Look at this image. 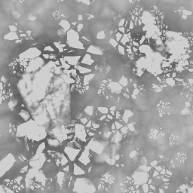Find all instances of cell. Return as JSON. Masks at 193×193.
I'll return each mask as SVG.
<instances>
[{
    "label": "cell",
    "instance_id": "1",
    "mask_svg": "<svg viewBox=\"0 0 193 193\" xmlns=\"http://www.w3.org/2000/svg\"><path fill=\"white\" fill-rule=\"evenodd\" d=\"M73 191L78 193H94L96 187L91 180L88 178L79 177L73 183Z\"/></svg>",
    "mask_w": 193,
    "mask_h": 193
},
{
    "label": "cell",
    "instance_id": "2",
    "mask_svg": "<svg viewBox=\"0 0 193 193\" xmlns=\"http://www.w3.org/2000/svg\"><path fill=\"white\" fill-rule=\"evenodd\" d=\"M42 51L39 50L37 48H30L25 51L24 53H22L20 55V58L22 59V60H27L30 62L32 60H34L39 57L42 56Z\"/></svg>",
    "mask_w": 193,
    "mask_h": 193
},
{
    "label": "cell",
    "instance_id": "3",
    "mask_svg": "<svg viewBox=\"0 0 193 193\" xmlns=\"http://www.w3.org/2000/svg\"><path fill=\"white\" fill-rule=\"evenodd\" d=\"M91 158H92L91 152L90 151V149H88V147L86 145L85 146V150L80 153L78 158H77V160L79 163H80L81 165L86 167L90 163V162H91Z\"/></svg>",
    "mask_w": 193,
    "mask_h": 193
},
{
    "label": "cell",
    "instance_id": "4",
    "mask_svg": "<svg viewBox=\"0 0 193 193\" xmlns=\"http://www.w3.org/2000/svg\"><path fill=\"white\" fill-rule=\"evenodd\" d=\"M16 162L15 157L11 155L8 154L5 158L1 161V176L2 177L5 173L9 171L10 168L13 166L14 163Z\"/></svg>",
    "mask_w": 193,
    "mask_h": 193
},
{
    "label": "cell",
    "instance_id": "5",
    "mask_svg": "<svg viewBox=\"0 0 193 193\" xmlns=\"http://www.w3.org/2000/svg\"><path fill=\"white\" fill-rule=\"evenodd\" d=\"M63 153L69 158L70 162H75L81 153V149H76L75 147H70L65 146L63 148Z\"/></svg>",
    "mask_w": 193,
    "mask_h": 193
},
{
    "label": "cell",
    "instance_id": "6",
    "mask_svg": "<svg viewBox=\"0 0 193 193\" xmlns=\"http://www.w3.org/2000/svg\"><path fill=\"white\" fill-rule=\"evenodd\" d=\"M63 58L65 60V61L69 63L70 66H72L73 67L78 65L80 63V61L82 60V56L80 55H65L63 56Z\"/></svg>",
    "mask_w": 193,
    "mask_h": 193
},
{
    "label": "cell",
    "instance_id": "7",
    "mask_svg": "<svg viewBox=\"0 0 193 193\" xmlns=\"http://www.w3.org/2000/svg\"><path fill=\"white\" fill-rule=\"evenodd\" d=\"M94 63H95V60L93 58V56L91 54H88V53H85L83 55L79 64L83 65V66H92Z\"/></svg>",
    "mask_w": 193,
    "mask_h": 193
},
{
    "label": "cell",
    "instance_id": "8",
    "mask_svg": "<svg viewBox=\"0 0 193 193\" xmlns=\"http://www.w3.org/2000/svg\"><path fill=\"white\" fill-rule=\"evenodd\" d=\"M72 174L75 176L81 177L85 174V170H84L80 165H78L77 163L73 164V168H72Z\"/></svg>",
    "mask_w": 193,
    "mask_h": 193
},
{
    "label": "cell",
    "instance_id": "9",
    "mask_svg": "<svg viewBox=\"0 0 193 193\" xmlns=\"http://www.w3.org/2000/svg\"><path fill=\"white\" fill-rule=\"evenodd\" d=\"M74 67L78 70V73L81 75H88V74H90V73H92V70L90 69V67L78 64V65H77Z\"/></svg>",
    "mask_w": 193,
    "mask_h": 193
},
{
    "label": "cell",
    "instance_id": "10",
    "mask_svg": "<svg viewBox=\"0 0 193 193\" xmlns=\"http://www.w3.org/2000/svg\"><path fill=\"white\" fill-rule=\"evenodd\" d=\"M46 141H47L48 146L51 147V148H58V147L60 146L61 142L54 137H48L46 139Z\"/></svg>",
    "mask_w": 193,
    "mask_h": 193
},
{
    "label": "cell",
    "instance_id": "11",
    "mask_svg": "<svg viewBox=\"0 0 193 193\" xmlns=\"http://www.w3.org/2000/svg\"><path fill=\"white\" fill-rule=\"evenodd\" d=\"M95 76V73H90L85 75H83V78H82V85L83 86H88L90 83L92 82V81L94 80V78Z\"/></svg>",
    "mask_w": 193,
    "mask_h": 193
},
{
    "label": "cell",
    "instance_id": "12",
    "mask_svg": "<svg viewBox=\"0 0 193 193\" xmlns=\"http://www.w3.org/2000/svg\"><path fill=\"white\" fill-rule=\"evenodd\" d=\"M87 53L90 54H94V55H101L102 54V50L100 48L96 46V45H90V46L87 48Z\"/></svg>",
    "mask_w": 193,
    "mask_h": 193
},
{
    "label": "cell",
    "instance_id": "13",
    "mask_svg": "<svg viewBox=\"0 0 193 193\" xmlns=\"http://www.w3.org/2000/svg\"><path fill=\"white\" fill-rule=\"evenodd\" d=\"M96 111H97V110H96V109H94V107L92 106H86L85 109V110H84V112H85V113L86 114V116H88V118L89 119V120H90V119L91 118L92 116H95L94 114L96 113Z\"/></svg>",
    "mask_w": 193,
    "mask_h": 193
},
{
    "label": "cell",
    "instance_id": "14",
    "mask_svg": "<svg viewBox=\"0 0 193 193\" xmlns=\"http://www.w3.org/2000/svg\"><path fill=\"white\" fill-rule=\"evenodd\" d=\"M5 39L9 40V41H16L17 39H20L19 35L17 32H8L7 34H5V36H4Z\"/></svg>",
    "mask_w": 193,
    "mask_h": 193
},
{
    "label": "cell",
    "instance_id": "15",
    "mask_svg": "<svg viewBox=\"0 0 193 193\" xmlns=\"http://www.w3.org/2000/svg\"><path fill=\"white\" fill-rule=\"evenodd\" d=\"M19 116L20 117L24 120L25 122L28 121L30 120V118H31V116L29 113V112L27 110H25V109H22L20 112H19Z\"/></svg>",
    "mask_w": 193,
    "mask_h": 193
},
{
    "label": "cell",
    "instance_id": "16",
    "mask_svg": "<svg viewBox=\"0 0 193 193\" xmlns=\"http://www.w3.org/2000/svg\"><path fill=\"white\" fill-rule=\"evenodd\" d=\"M59 25L60 26L61 29H63V30H65L66 32L69 31L70 29H72L71 27V24H70V22L66 20H61Z\"/></svg>",
    "mask_w": 193,
    "mask_h": 193
},
{
    "label": "cell",
    "instance_id": "17",
    "mask_svg": "<svg viewBox=\"0 0 193 193\" xmlns=\"http://www.w3.org/2000/svg\"><path fill=\"white\" fill-rule=\"evenodd\" d=\"M46 148H47L46 143H45V142H42L39 145H38L36 152V153H43V152L46 149Z\"/></svg>",
    "mask_w": 193,
    "mask_h": 193
},
{
    "label": "cell",
    "instance_id": "18",
    "mask_svg": "<svg viewBox=\"0 0 193 193\" xmlns=\"http://www.w3.org/2000/svg\"><path fill=\"white\" fill-rule=\"evenodd\" d=\"M97 110L101 115H107V114H109V109L108 108L105 107V106H99L97 109Z\"/></svg>",
    "mask_w": 193,
    "mask_h": 193
},
{
    "label": "cell",
    "instance_id": "19",
    "mask_svg": "<svg viewBox=\"0 0 193 193\" xmlns=\"http://www.w3.org/2000/svg\"><path fill=\"white\" fill-rule=\"evenodd\" d=\"M69 162H70L69 158H68L65 155V154H64V155H63V157L60 158V167H63L68 165V164H69Z\"/></svg>",
    "mask_w": 193,
    "mask_h": 193
},
{
    "label": "cell",
    "instance_id": "20",
    "mask_svg": "<svg viewBox=\"0 0 193 193\" xmlns=\"http://www.w3.org/2000/svg\"><path fill=\"white\" fill-rule=\"evenodd\" d=\"M42 51L44 52H46V53H49V54H51V53H54L55 51V49L51 46V45H47V46H45L43 48Z\"/></svg>",
    "mask_w": 193,
    "mask_h": 193
},
{
    "label": "cell",
    "instance_id": "21",
    "mask_svg": "<svg viewBox=\"0 0 193 193\" xmlns=\"http://www.w3.org/2000/svg\"><path fill=\"white\" fill-rule=\"evenodd\" d=\"M78 75H79V74H78V70L75 69V67H73L72 69L70 70V77H72L73 78L75 79V78L78 77Z\"/></svg>",
    "mask_w": 193,
    "mask_h": 193
},
{
    "label": "cell",
    "instance_id": "22",
    "mask_svg": "<svg viewBox=\"0 0 193 193\" xmlns=\"http://www.w3.org/2000/svg\"><path fill=\"white\" fill-rule=\"evenodd\" d=\"M97 39H104L105 38H106V35H105V32L103 31V30H101V31H100L99 32H97Z\"/></svg>",
    "mask_w": 193,
    "mask_h": 193
},
{
    "label": "cell",
    "instance_id": "23",
    "mask_svg": "<svg viewBox=\"0 0 193 193\" xmlns=\"http://www.w3.org/2000/svg\"><path fill=\"white\" fill-rule=\"evenodd\" d=\"M58 35L60 38H63L64 36H66V32L63 30V29H59L58 30Z\"/></svg>",
    "mask_w": 193,
    "mask_h": 193
},
{
    "label": "cell",
    "instance_id": "24",
    "mask_svg": "<svg viewBox=\"0 0 193 193\" xmlns=\"http://www.w3.org/2000/svg\"><path fill=\"white\" fill-rule=\"evenodd\" d=\"M89 121V119L87 117V116H83L80 120H79V123H81L82 124H83V125H86V124Z\"/></svg>",
    "mask_w": 193,
    "mask_h": 193
},
{
    "label": "cell",
    "instance_id": "25",
    "mask_svg": "<svg viewBox=\"0 0 193 193\" xmlns=\"http://www.w3.org/2000/svg\"><path fill=\"white\" fill-rule=\"evenodd\" d=\"M8 29H9V31L11 32H17V30H17V27L16 25H14V24L8 26Z\"/></svg>",
    "mask_w": 193,
    "mask_h": 193
},
{
    "label": "cell",
    "instance_id": "26",
    "mask_svg": "<svg viewBox=\"0 0 193 193\" xmlns=\"http://www.w3.org/2000/svg\"><path fill=\"white\" fill-rule=\"evenodd\" d=\"M42 58H43L44 60H50V54L44 52L42 54Z\"/></svg>",
    "mask_w": 193,
    "mask_h": 193
},
{
    "label": "cell",
    "instance_id": "27",
    "mask_svg": "<svg viewBox=\"0 0 193 193\" xmlns=\"http://www.w3.org/2000/svg\"><path fill=\"white\" fill-rule=\"evenodd\" d=\"M29 165H26L25 167H22L20 170V174H27V172H28V171H29Z\"/></svg>",
    "mask_w": 193,
    "mask_h": 193
},
{
    "label": "cell",
    "instance_id": "28",
    "mask_svg": "<svg viewBox=\"0 0 193 193\" xmlns=\"http://www.w3.org/2000/svg\"><path fill=\"white\" fill-rule=\"evenodd\" d=\"M92 121H93L89 120L88 122L86 124V125H85V128H86L87 130H90V129H91V128H92Z\"/></svg>",
    "mask_w": 193,
    "mask_h": 193
},
{
    "label": "cell",
    "instance_id": "29",
    "mask_svg": "<svg viewBox=\"0 0 193 193\" xmlns=\"http://www.w3.org/2000/svg\"><path fill=\"white\" fill-rule=\"evenodd\" d=\"M83 27H84V24H82V23H80V24H78V25L76 26V29H77L76 31H77L78 32H81V31L82 30Z\"/></svg>",
    "mask_w": 193,
    "mask_h": 193
},
{
    "label": "cell",
    "instance_id": "30",
    "mask_svg": "<svg viewBox=\"0 0 193 193\" xmlns=\"http://www.w3.org/2000/svg\"><path fill=\"white\" fill-rule=\"evenodd\" d=\"M76 89H77V87H76V84H75V83L70 85V92L75 91V90H76Z\"/></svg>",
    "mask_w": 193,
    "mask_h": 193
},
{
    "label": "cell",
    "instance_id": "31",
    "mask_svg": "<svg viewBox=\"0 0 193 193\" xmlns=\"http://www.w3.org/2000/svg\"><path fill=\"white\" fill-rule=\"evenodd\" d=\"M109 43L112 45L113 47H116V46H117V45H118L117 42H116L114 39H111L109 40Z\"/></svg>",
    "mask_w": 193,
    "mask_h": 193
},
{
    "label": "cell",
    "instance_id": "32",
    "mask_svg": "<svg viewBox=\"0 0 193 193\" xmlns=\"http://www.w3.org/2000/svg\"><path fill=\"white\" fill-rule=\"evenodd\" d=\"M13 15H14V17H15L16 19H19V18L21 17L20 14L19 12H17V11H15V12L13 13Z\"/></svg>",
    "mask_w": 193,
    "mask_h": 193
},
{
    "label": "cell",
    "instance_id": "33",
    "mask_svg": "<svg viewBox=\"0 0 193 193\" xmlns=\"http://www.w3.org/2000/svg\"><path fill=\"white\" fill-rule=\"evenodd\" d=\"M119 53H121L122 54H124V48L122 47V46H121V45H119Z\"/></svg>",
    "mask_w": 193,
    "mask_h": 193
},
{
    "label": "cell",
    "instance_id": "34",
    "mask_svg": "<svg viewBox=\"0 0 193 193\" xmlns=\"http://www.w3.org/2000/svg\"><path fill=\"white\" fill-rule=\"evenodd\" d=\"M116 39H117V40L119 41V40H120V39H121V37H122V35H121V33H119H119H117V34H116Z\"/></svg>",
    "mask_w": 193,
    "mask_h": 193
},
{
    "label": "cell",
    "instance_id": "35",
    "mask_svg": "<svg viewBox=\"0 0 193 193\" xmlns=\"http://www.w3.org/2000/svg\"><path fill=\"white\" fill-rule=\"evenodd\" d=\"M29 20H35L36 19V17H35V16H29V18H28Z\"/></svg>",
    "mask_w": 193,
    "mask_h": 193
},
{
    "label": "cell",
    "instance_id": "36",
    "mask_svg": "<svg viewBox=\"0 0 193 193\" xmlns=\"http://www.w3.org/2000/svg\"><path fill=\"white\" fill-rule=\"evenodd\" d=\"M83 20V16L82 15H79L78 17V21H82Z\"/></svg>",
    "mask_w": 193,
    "mask_h": 193
},
{
    "label": "cell",
    "instance_id": "37",
    "mask_svg": "<svg viewBox=\"0 0 193 193\" xmlns=\"http://www.w3.org/2000/svg\"><path fill=\"white\" fill-rule=\"evenodd\" d=\"M25 32H26V34L27 35V36L30 37V35H31V33H32V31H31V30H27V31H26Z\"/></svg>",
    "mask_w": 193,
    "mask_h": 193
},
{
    "label": "cell",
    "instance_id": "38",
    "mask_svg": "<svg viewBox=\"0 0 193 193\" xmlns=\"http://www.w3.org/2000/svg\"><path fill=\"white\" fill-rule=\"evenodd\" d=\"M124 19L121 20V21L119 22V26H120L121 27L124 25Z\"/></svg>",
    "mask_w": 193,
    "mask_h": 193
},
{
    "label": "cell",
    "instance_id": "39",
    "mask_svg": "<svg viewBox=\"0 0 193 193\" xmlns=\"http://www.w3.org/2000/svg\"><path fill=\"white\" fill-rule=\"evenodd\" d=\"M82 2L84 3V4H85V5H90V2H89V1H83V2Z\"/></svg>",
    "mask_w": 193,
    "mask_h": 193
},
{
    "label": "cell",
    "instance_id": "40",
    "mask_svg": "<svg viewBox=\"0 0 193 193\" xmlns=\"http://www.w3.org/2000/svg\"><path fill=\"white\" fill-rule=\"evenodd\" d=\"M119 31H120V32H123V33L124 32V28L123 27H119Z\"/></svg>",
    "mask_w": 193,
    "mask_h": 193
},
{
    "label": "cell",
    "instance_id": "41",
    "mask_svg": "<svg viewBox=\"0 0 193 193\" xmlns=\"http://www.w3.org/2000/svg\"><path fill=\"white\" fill-rule=\"evenodd\" d=\"M77 25H78V23L76 21H74V22L71 23V26H77Z\"/></svg>",
    "mask_w": 193,
    "mask_h": 193
},
{
    "label": "cell",
    "instance_id": "42",
    "mask_svg": "<svg viewBox=\"0 0 193 193\" xmlns=\"http://www.w3.org/2000/svg\"><path fill=\"white\" fill-rule=\"evenodd\" d=\"M89 17H90H90H91V18H94V17L92 15H89Z\"/></svg>",
    "mask_w": 193,
    "mask_h": 193
}]
</instances>
